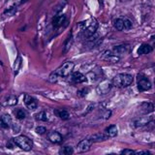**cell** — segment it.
I'll return each mask as SVG.
<instances>
[{
    "instance_id": "obj_20",
    "label": "cell",
    "mask_w": 155,
    "mask_h": 155,
    "mask_svg": "<svg viewBox=\"0 0 155 155\" xmlns=\"http://www.w3.org/2000/svg\"><path fill=\"white\" fill-rule=\"evenodd\" d=\"M35 118L37 120L39 121H48L49 119V115H48V113H47L46 112H38L37 115H35Z\"/></svg>"
},
{
    "instance_id": "obj_4",
    "label": "cell",
    "mask_w": 155,
    "mask_h": 155,
    "mask_svg": "<svg viewBox=\"0 0 155 155\" xmlns=\"http://www.w3.org/2000/svg\"><path fill=\"white\" fill-rule=\"evenodd\" d=\"M79 26H81L82 30L86 31L89 35H92L98 28V23H97L95 19H89L86 21L79 23Z\"/></svg>"
},
{
    "instance_id": "obj_18",
    "label": "cell",
    "mask_w": 155,
    "mask_h": 155,
    "mask_svg": "<svg viewBox=\"0 0 155 155\" xmlns=\"http://www.w3.org/2000/svg\"><path fill=\"white\" fill-rule=\"evenodd\" d=\"M150 120H151V117H145V116H143V117H141L135 121V125L136 126L145 125V124H147Z\"/></svg>"
},
{
    "instance_id": "obj_7",
    "label": "cell",
    "mask_w": 155,
    "mask_h": 155,
    "mask_svg": "<svg viewBox=\"0 0 155 155\" xmlns=\"http://www.w3.org/2000/svg\"><path fill=\"white\" fill-rule=\"evenodd\" d=\"M91 145H92V142L90 140H84L82 142L79 143V145H77V151L78 152H85L87 150H89V148L91 147Z\"/></svg>"
},
{
    "instance_id": "obj_2",
    "label": "cell",
    "mask_w": 155,
    "mask_h": 155,
    "mask_svg": "<svg viewBox=\"0 0 155 155\" xmlns=\"http://www.w3.org/2000/svg\"><path fill=\"white\" fill-rule=\"evenodd\" d=\"M133 82V77L129 74H119L112 80V84L117 87L129 86Z\"/></svg>"
},
{
    "instance_id": "obj_19",
    "label": "cell",
    "mask_w": 155,
    "mask_h": 155,
    "mask_svg": "<svg viewBox=\"0 0 155 155\" xmlns=\"http://www.w3.org/2000/svg\"><path fill=\"white\" fill-rule=\"evenodd\" d=\"M74 152V149L71 146H63L60 148L59 155H72Z\"/></svg>"
},
{
    "instance_id": "obj_22",
    "label": "cell",
    "mask_w": 155,
    "mask_h": 155,
    "mask_svg": "<svg viewBox=\"0 0 155 155\" xmlns=\"http://www.w3.org/2000/svg\"><path fill=\"white\" fill-rule=\"evenodd\" d=\"M110 84H101L98 86V91L100 92V94H106L108 91L110 90Z\"/></svg>"
},
{
    "instance_id": "obj_12",
    "label": "cell",
    "mask_w": 155,
    "mask_h": 155,
    "mask_svg": "<svg viewBox=\"0 0 155 155\" xmlns=\"http://www.w3.org/2000/svg\"><path fill=\"white\" fill-rule=\"evenodd\" d=\"M54 115L56 116H58V117H60L61 119H64V120H67L69 118V112L64 109L54 110Z\"/></svg>"
},
{
    "instance_id": "obj_27",
    "label": "cell",
    "mask_w": 155,
    "mask_h": 155,
    "mask_svg": "<svg viewBox=\"0 0 155 155\" xmlns=\"http://www.w3.org/2000/svg\"><path fill=\"white\" fill-rule=\"evenodd\" d=\"M120 155H136L135 151L131 150V149H125V150H123L121 152Z\"/></svg>"
},
{
    "instance_id": "obj_3",
    "label": "cell",
    "mask_w": 155,
    "mask_h": 155,
    "mask_svg": "<svg viewBox=\"0 0 155 155\" xmlns=\"http://www.w3.org/2000/svg\"><path fill=\"white\" fill-rule=\"evenodd\" d=\"M16 145H18L19 148H21L23 150L29 151L31 150L33 146V142L26 136H18L13 140Z\"/></svg>"
},
{
    "instance_id": "obj_5",
    "label": "cell",
    "mask_w": 155,
    "mask_h": 155,
    "mask_svg": "<svg viewBox=\"0 0 155 155\" xmlns=\"http://www.w3.org/2000/svg\"><path fill=\"white\" fill-rule=\"evenodd\" d=\"M137 84H138V88L140 91H146L151 88V84L149 82V80L143 75H139L137 78Z\"/></svg>"
},
{
    "instance_id": "obj_28",
    "label": "cell",
    "mask_w": 155,
    "mask_h": 155,
    "mask_svg": "<svg viewBox=\"0 0 155 155\" xmlns=\"http://www.w3.org/2000/svg\"><path fill=\"white\" fill-rule=\"evenodd\" d=\"M139 155H151V153L149 151H142Z\"/></svg>"
},
{
    "instance_id": "obj_1",
    "label": "cell",
    "mask_w": 155,
    "mask_h": 155,
    "mask_svg": "<svg viewBox=\"0 0 155 155\" xmlns=\"http://www.w3.org/2000/svg\"><path fill=\"white\" fill-rule=\"evenodd\" d=\"M75 67V64L73 62H70V61H67L65 62L64 64H62L60 66L57 70H55L53 73L51 74L49 76V82H55L58 80V78H63V77H67L69 76L73 69Z\"/></svg>"
},
{
    "instance_id": "obj_25",
    "label": "cell",
    "mask_w": 155,
    "mask_h": 155,
    "mask_svg": "<svg viewBox=\"0 0 155 155\" xmlns=\"http://www.w3.org/2000/svg\"><path fill=\"white\" fill-rule=\"evenodd\" d=\"M46 132H47V129L44 126H38L37 128H36V133L39 135H43V134H45Z\"/></svg>"
},
{
    "instance_id": "obj_26",
    "label": "cell",
    "mask_w": 155,
    "mask_h": 155,
    "mask_svg": "<svg viewBox=\"0 0 155 155\" xmlns=\"http://www.w3.org/2000/svg\"><path fill=\"white\" fill-rule=\"evenodd\" d=\"M123 23H124V28L125 29H131L132 28V26H133V24L131 21H129V19H124L123 21Z\"/></svg>"
},
{
    "instance_id": "obj_32",
    "label": "cell",
    "mask_w": 155,
    "mask_h": 155,
    "mask_svg": "<svg viewBox=\"0 0 155 155\" xmlns=\"http://www.w3.org/2000/svg\"><path fill=\"white\" fill-rule=\"evenodd\" d=\"M154 46H155V44H154Z\"/></svg>"
},
{
    "instance_id": "obj_11",
    "label": "cell",
    "mask_w": 155,
    "mask_h": 155,
    "mask_svg": "<svg viewBox=\"0 0 155 155\" xmlns=\"http://www.w3.org/2000/svg\"><path fill=\"white\" fill-rule=\"evenodd\" d=\"M12 123V119H11V116L9 115H4L0 117V125L3 128H9Z\"/></svg>"
},
{
    "instance_id": "obj_24",
    "label": "cell",
    "mask_w": 155,
    "mask_h": 155,
    "mask_svg": "<svg viewBox=\"0 0 155 155\" xmlns=\"http://www.w3.org/2000/svg\"><path fill=\"white\" fill-rule=\"evenodd\" d=\"M71 37H72V35L70 34V36L67 38V41L65 42L64 44V47H65V49H63V51L66 52L69 49V48H70V45H71Z\"/></svg>"
},
{
    "instance_id": "obj_14",
    "label": "cell",
    "mask_w": 155,
    "mask_h": 155,
    "mask_svg": "<svg viewBox=\"0 0 155 155\" xmlns=\"http://www.w3.org/2000/svg\"><path fill=\"white\" fill-rule=\"evenodd\" d=\"M154 106L151 103H143L141 106V112L143 113H149L151 112H153Z\"/></svg>"
},
{
    "instance_id": "obj_9",
    "label": "cell",
    "mask_w": 155,
    "mask_h": 155,
    "mask_svg": "<svg viewBox=\"0 0 155 155\" xmlns=\"http://www.w3.org/2000/svg\"><path fill=\"white\" fill-rule=\"evenodd\" d=\"M72 81L76 84H81V82H84L86 81V78L84 74H82L81 72H75V73L72 74Z\"/></svg>"
},
{
    "instance_id": "obj_23",
    "label": "cell",
    "mask_w": 155,
    "mask_h": 155,
    "mask_svg": "<svg viewBox=\"0 0 155 155\" xmlns=\"http://www.w3.org/2000/svg\"><path fill=\"white\" fill-rule=\"evenodd\" d=\"M15 116L18 118V119H23V118L26 117V112L21 109L16 110H15Z\"/></svg>"
},
{
    "instance_id": "obj_10",
    "label": "cell",
    "mask_w": 155,
    "mask_h": 155,
    "mask_svg": "<svg viewBox=\"0 0 155 155\" xmlns=\"http://www.w3.org/2000/svg\"><path fill=\"white\" fill-rule=\"evenodd\" d=\"M66 16L64 15H60V16H55L53 19H52V25H53L54 28H58L64 23Z\"/></svg>"
},
{
    "instance_id": "obj_29",
    "label": "cell",
    "mask_w": 155,
    "mask_h": 155,
    "mask_svg": "<svg viewBox=\"0 0 155 155\" xmlns=\"http://www.w3.org/2000/svg\"><path fill=\"white\" fill-rule=\"evenodd\" d=\"M12 143H13V141H12V142H11V143H8V148H14L13 147V146H14V145H12Z\"/></svg>"
},
{
    "instance_id": "obj_6",
    "label": "cell",
    "mask_w": 155,
    "mask_h": 155,
    "mask_svg": "<svg viewBox=\"0 0 155 155\" xmlns=\"http://www.w3.org/2000/svg\"><path fill=\"white\" fill-rule=\"evenodd\" d=\"M23 102L25 104V106L28 108L29 110H35L37 108V101L36 99L33 98L32 96L28 95V94H25L23 97Z\"/></svg>"
},
{
    "instance_id": "obj_8",
    "label": "cell",
    "mask_w": 155,
    "mask_h": 155,
    "mask_svg": "<svg viewBox=\"0 0 155 155\" xmlns=\"http://www.w3.org/2000/svg\"><path fill=\"white\" fill-rule=\"evenodd\" d=\"M48 139L49 142L53 143H60L62 142V136L59 134L58 132H51L48 136Z\"/></svg>"
},
{
    "instance_id": "obj_15",
    "label": "cell",
    "mask_w": 155,
    "mask_h": 155,
    "mask_svg": "<svg viewBox=\"0 0 155 155\" xmlns=\"http://www.w3.org/2000/svg\"><path fill=\"white\" fill-rule=\"evenodd\" d=\"M151 51H152L151 46L147 45V44H143L139 48V49H138V53L139 54H147Z\"/></svg>"
},
{
    "instance_id": "obj_17",
    "label": "cell",
    "mask_w": 155,
    "mask_h": 155,
    "mask_svg": "<svg viewBox=\"0 0 155 155\" xmlns=\"http://www.w3.org/2000/svg\"><path fill=\"white\" fill-rule=\"evenodd\" d=\"M106 134L108 137H115L117 135V127L115 125H110L106 129Z\"/></svg>"
},
{
    "instance_id": "obj_31",
    "label": "cell",
    "mask_w": 155,
    "mask_h": 155,
    "mask_svg": "<svg viewBox=\"0 0 155 155\" xmlns=\"http://www.w3.org/2000/svg\"><path fill=\"white\" fill-rule=\"evenodd\" d=\"M24 1H26V0H23V2H24Z\"/></svg>"
},
{
    "instance_id": "obj_13",
    "label": "cell",
    "mask_w": 155,
    "mask_h": 155,
    "mask_svg": "<svg viewBox=\"0 0 155 155\" xmlns=\"http://www.w3.org/2000/svg\"><path fill=\"white\" fill-rule=\"evenodd\" d=\"M16 103H18V98L15 95L7 96L4 100V105H6V106H15Z\"/></svg>"
},
{
    "instance_id": "obj_16",
    "label": "cell",
    "mask_w": 155,
    "mask_h": 155,
    "mask_svg": "<svg viewBox=\"0 0 155 155\" xmlns=\"http://www.w3.org/2000/svg\"><path fill=\"white\" fill-rule=\"evenodd\" d=\"M108 139V136H106L103 133H97L91 137V142H102V141H106Z\"/></svg>"
},
{
    "instance_id": "obj_30",
    "label": "cell",
    "mask_w": 155,
    "mask_h": 155,
    "mask_svg": "<svg viewBox=\"0 0 155 155\" xmlns=\"http://www.w3.org/2000/svg\"><path fill=\"white\" fill-rule=\"evenodd\" d=\"M108 155H115V154H108Z\"/></svg>"
},
{
    "instance_id": "obj_21",
    "label": "cell",
    "mask_w": 155,
    "mask_h": 155,
    "mask_svg": "<svg viewBox=\"0 0 155 155\" xmlns=\"http://www.w3.org/2000/svg\"><path fill=\"white\" fill-rule=\"evenodd\" d=\"M113 25H115V29H117L118 31H121V30L124 29V23H123V19H117L113 21Z\"/></svg>"
}]
</instances>
